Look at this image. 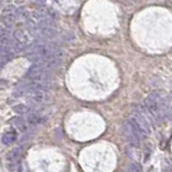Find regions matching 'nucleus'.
Masks as SVG:
<instances>
[{
  "mask_svg": "<svg viewBox=\"0 0 172 172\" xmlns=\"http://www.w3.org/2000/svg\"><path fill=\"white\" fill-rule=\"evenodd\" d=\"M146 110L151 117L156 121H161L166 116V98H163L159 93H153L145 100Z\"/></svg>",
  "mask_w": 172,
  "mask_h": 172,
  "instance_id": "1",
  "label": "nucleus"
},
{
  "mask_svg": "<svg viewBox=\"0 0 172 172\" xmlns=\"http://www.w3.org/2000/svg\"><path fill=\"white\" fill-rule=\"evenodd\" d=\"M127 172H142V167H141L139 163H133L128 167Z\"/></svg>",
  "mask_w": 172,
  "mask_h": 172,
  "instance_id": "10",
  "label": "nucleus"
},
{
  "mask_svg": "<svg viewBox=\"0 0 172 172\" xmlns=\"http://www.w3.org/2000/svg\"><path fill=\"white\" fill-rule=\"evenodd\" d=\"M31 34L32 32L28 31V30H26V29H22V28H19L16 29L15 31H14V34H13V38H14V40L19 41L21 42L22 44L26 45V44L30 43V41H31Z\"/></svg>",
  "mask_w": 172,
  "mask_h": 172,
  "instance_id": "4",
  "label": "nucleus"
},
{
  "mask_svg": "<svg viewBox=\"0 0 172 172\" xmlns=\"http://www.w3.org/2000/svg\"><path fill=\"white\" fill-rule=\"evenodd\" d=\"M9 86V82L6 80H0V89H6Z\"/></svg>",
  "mask_w": 172,
  "mask_h": 172,
  "instance_id": "11",
  "label": "nucleus"
},
{
  "mask_svg": "<svg viewBox=\"0 0 172 172\" xmlns=\"http://www.w3.org/2000/svg\"><path fill=\"white\" fill-rule=\"evenodd\" d=\"M16 138H17V136H16V131L15 130H10V131L6 132L4 135L2 136V142L4 144H6V145H10V144H12L14 141L16 140Z\"/></svg>",
  "mask_w": 172,
  "mask_h": 172,
  "instance_id": "5",
  "label": "nucleus"
},
{
  "mask_svg": "<svg viewBox=\"0 0 172 172\" xmlns=\"http://www.w3.org/2000/svg\"><path fill=\"white\" fill-rule=\"evenodd\" d=\"M12 124L14 125L15 128H17L21 131H26L27 130V124L22 117H15V118L12 119Z\"/></svg>",
  "mask_w": 172,
  "mask_h": 172,
  "instance_id": "6",
  "label": "nucleus"
},
{
  "mask_svg": "<svg viewBox=\"0 0 172 172\" xmlns=\"http://www.w3.org/2000/svg\"><path fill=\"white\" fill-rule=\"evenodd\" d=\"M0 166H1V159H0Z\"/></svg>",
  "mask_w": 172,
  "mask_h": 172,
  "instance_id": "13",
  "label": "nucleus"
},
{
  "mask_svg": "<svg viewBox=\"0 0 172 172\" xmlns=\"http://www.w3.org/2000/svg\"><path fill=\"white\" fill-rule=\"evenodd\" d=\"M165 172H172V170H166Z\"/></svg>",
  "mask_w": 172,
  "mask_h": 172,
  "instance_id": "12",
  "label": "nucleus"
},
{
  "mask_svg": "<svg viewBox=\"0 0 172 172\" xmlns=\"http://www.w3.org/2000/svg\"><path fill=\"white\" fill-rule=\"evenodd\" d=\"M166 115H172V94L166 98Z\"/></svg>",
  "mask_w": 172,
  "mask_h": 172,
  "instance_id": "9",
  "label": "nucleus"
},
{
  "mask_svg": "<svg viewBox=\"0 0 172 172\" xmlns=\"http://www.w3.org/2000/svg\"><path fill=\"white\" fill-rule=\"evenodd\" d=\"M49 99V95L45 91H32L27 95V100L32 104H41Z\"/></svg>",
  "mask_w": 172,
  "mask_h": 172,
  "instance_id": "3",
  "label": "nucleus"
},
{
  "mask_svg": "<svg viewBox=\"0 0 172 172\" xmlns=\"http://www.w3.org/2000/svg\"><path fill=\"white\" fill-rule=\"evenodd\" d=\"M42 121H43V118H42L38 113H31V114H29L28 117H27V123L31 126L38 125V124L42 123Z\"/></svg>",
  "mask_w": 172,
  "mask_h": 172,
  "instance_id": "7",
  "label": "nucleus"
},
{
  "mask_svg": "<svg viewBox=\"0 0 172 172\" xmlns=\"http://www.w3.org/2000/svg\"><path fill=\"white\" fill-rule=\"evenodd\" d=\"M21 157V148L19 147H15L12 151H10L9 153L6 154V166L10 171H14L17 168L19 165V160Z\"/></svg>",
  "mask_w": 172,
  "mask_h": 172,
  "instance_id": "2",
  "label": "nucleus"
},
{
  "mask_svg": "<svg viewBox=\"0 0 172 172\" xmlns=\"http://www.w3.org/2000/svg\"><path fill=\"white\" fill-rule=\"evenodd\" d=\"M13 112H15L16 114H26L29 112V106H25V104H16L12 108Z\"/></svg>",
  "mask_w": 172,
  "mask_h": 172,
  "instance_id": "8",
  "label": "nucleus"
}]
</instances>
